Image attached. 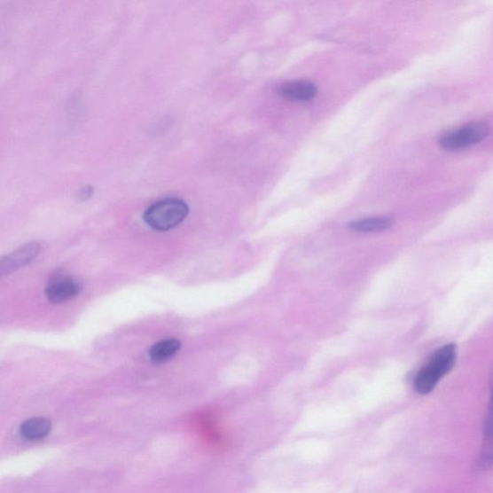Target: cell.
I'll use <instances>...</instances> for the list:
<instances>
[{
    "mask_svg": "<svg viewBox=\"0 0 493 493\" xmlns=\"http://www.w3.org/2000/svg\"><path fill=\"white\" fill-rule=\"evenodd\" d=\"M52 424L44 418H33L20 425V433L27 441H39L51 433Z\"/></svg>",
    "mask_w": 493,
    "mask_h": 493,
    "instance_id": "obj_8",
    "label": "cell"
},
{
    "mask_svg": "<svg viewBox=\"0 0 493 493\" xmlns=\"http://www.w3.org/2000/svg\"><path fill=\"white\" fill-rule=\"evenodd\" d=\"M490 134V128L486 122H473L468 125L448 131L440 139L441 147L448 152L466 150L485 141Z\"/></svg>",
    "mask_w": 493,
    "mask_h": 493,
    "instance_id": "obj_3",
    "label": "cell"
},
{
    "mask_svg": "<svg viewBox=\"0 0 493 493\" xmlns=\"http://www.w3.org/2000/svg\"><path fill=\"white\" fill-rule=\"evenodd\" d=\"M477 465L480 469H489L493 466V375L490 384V397L486 413L480 456Z\"/></svg>",
    "mask_w": 493,
    "mask_h": 493,
    "instance_id": "obj_6",
    "label": "cell"
},
{
    "mask_svg": "<svg viewBox=\"0 0 493 493\" xmlns=\"http://www.w3.org/2000/svg\"><path fill=\"white\" fill-rule=\"evenodd\" d=\"M189 207L184 200L168 198L153 204L144 213V221L159 231L176 228L187 218Z\"/></svg>",
    "mask_w": 493,
    "mask_h": 493,
    "instance_id": "obj_2",
    "label": "cell"
},
{
    "mask_svg": "<svg viewBox=\"0 0 493 493\" xmlns=\"http://www.w3.org/2000/svg\"><path fill=\"white\" fill-rule=\"evenodd\" d=\"M82 290V285L80 281L69 274L59 271L51 277L44 293L54 304H60L80 295Z\"/></svg>",
    "mask_w": 493,
    "mask_h": 493,
    "instance_id": "obj_4",
    "label": "cell"
},
{
    "mask_svg": "<svg viewBox=\"0 0 493 493\" xmlns=\"http://www.w3.org/2000/svg\"><path fill=\"white\" fill-rule=\"evenodd\" d=\"M41 251L42 246L38 242H31L21 246L13 253L3 257L2 262H0V273L3 276L12 274L19 269L35 262Z\"/></svg>",
    "mask_w": 493,
    "mask_h": 493,
    "instance_id": "obj_5",
    "label": "cell"
},
{
    "mask_svg": "<svg viewBox=\"0 0 493 493\" xmlns=\"http://www.w3.org/2000/svg\"><path fill=\"white\" fill-rule=\"evenodd\" d=\"M182 342L176 339H167L154 344L150 350L153 363L161 364L172 360L181 350Z\"/></svg>",
    "mask_w": 493,
    "mask_h": 493,
    "instance_id": "obj_9",
    "label": "cell"
},
{
    "mask_svg": "<svg viewBox=\"0 0 493 493\" xmlns=\"http://www.w3.org/2000/svg\"><path fill=\"white\" fill-rule=\"evenodd\" d=\"M457 361V346L447 344L436 350L414 379V389L419 395H429L441 380L450 373Z\"/></svg>",
    "mask_w": 493,
    "mask_h": 493,
    "instance_id": "obj_1",
    "label": "cell"
},
{
    "mask_svg": "<svg viewBox=\"0 0 493 493\" xmlns=\"http://www.w3.org/2000/svg\"><path fill=\"white\" fill-rule=\"evenodd\" d=\"M389 217H375L362 219L350 223V229L357 232H378L389 229L394 225Z\"/></svg>",
    "mask_w": 493,
    "mask_h": 493,
    "instance_id": "obj_10",
    "label": "cell"
},
{
    "mask_svg": "<svg viewBox=\"0 0 493 493\" xmlns=\"http://www.w3.org/2000/svg\"><path fill=\"white\" fill-rule=\"evenodd\" d=\"M278 93L294 102H308L317 95V88L308 82H293L279 86Z\"/></svg>",
    "mask_w": 493,
    "mask_h": 493,
    "instance_id": "obj_7",
    "label": "cell"
}]
</instances>
